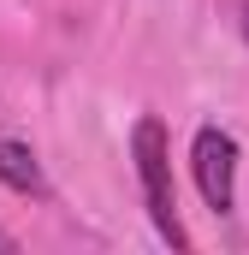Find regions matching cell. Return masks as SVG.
<instances>
[{"mask_svg":"<svg viewBox=\"0 0 249 255\" xmlns=\"http://www.w3.org/2000/svg\"><path fill=\"white\" fill-rule=\"evenodd\" d=\"M0 184L18 196H48V178H42L30 142H0Z\"/></svg>","mask_w":249,"mask_h":255,"instance_id":"cell-3","label":"cell"},{"mask_svg":"<svg viewBox=\"0 0 249 255\" xmlns=\"http://www.w3.org/2000/svg\"><path fill=\"white\" fill-rule=\"evenodd\" d=\"M190 166H196V190L214 214L232 208V190H238V142L220 125H202L196 142H190Z\"/></svg>","mask_w":249,"mask_h":255,"instance_id":"cell-2","label":"cell"},{"mask_svg":"<svg viewBox=\"0 0 249 255\" xmlns=\"http://www.w3.org/2000/svg\"><path fill=\"white\" fill-rule=\"evenodd\" d=\"M136 178H142V196H148V220L154 232L172 244V250H190V232L178 220V196H172V148H166V125L160 119H136Z\"/></svg>","mask_w":249,"mask_h":255,"instance_id":"cell-1","label":"cell"},{"mask_svg":"<svg viewBox=\"0 0 249 255\" xmlns=\"http://www.w3.org/2000/svg\"><path fill=\"white\" fill-rule=\"evenodd\" d=\"M12 250H18V238H12V232L0 226V255H12Z\"/></svg>","mask_w":249,"mask_h":255,"instance_id":"cell-4","label":"cell"},{"mask_svg":"<svg viewBox=\"0 0 249 255\" xmlns=\"http://www.w3.org/2000/svg\"><path fill=\"white\" fill-rule=\"evenodd\" d=\"M244 36H249V0H244Z\"/></svg>","mask_w":249,"mask_h":255,"instance_id":"cell-5","label":"cell"}]
</instances>
